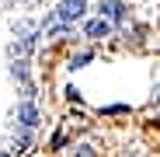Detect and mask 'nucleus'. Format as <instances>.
Here are the masks:
<instances>
[{"label":"nucleus","instance_id":"nucleus-4","mask_svg":"<svg viewBox=\"0 0 160 157\" xmlns=\"http://www.w3.org/2000/svg\"><path fill=\"white\" fill-rule=\"evenodd\" d=\"M73 157H98V150H94L91 143H80V147L73 150Z\"/></svg>","mask_w":160,"mask_h":157},{"label":"nucleus","instance_id":"nucleus-1","mask_svg":"<svg viewBox=\"0 0 160 157\" xmlns=\"http://www.w3.org/2000/svg\"><path fill=\"white\" fill-rule=\"evenodd\" d=\"M84 11H87V4H84V0H63V4L56 7V18L73 24L77 18H84Z\"/></svg>","mask_w":160,"mask_h":157},{"label":"nucleus","instance_id":"nucleus-3","mask_svg":"<svg viewBox=\"0 0 160 157\" xmlns=\"http://www.w3.org/2000/svg\"><path fill=\"white\" fill-rule=\"evenodd\" d=\"M18 119H21L24 126H35V122H38V112H35V105H21V108H18Z\"/></svg>","mask_w":160,"mask_h":157},{"label":"nucleus","instance_id":"nucleus-2","mask_svg":"<svg viewBox=\"0 0 160 157\" xmlns=\"http://www.w3.org/2000/svg\"><path fill=\"white\" fill-rule=\"evenodd\" d=\"M84 35H91V39L108 35V21H87V24H84Z\"/></svg>","mask_w":160,"mask_h":157}]
</instances>
